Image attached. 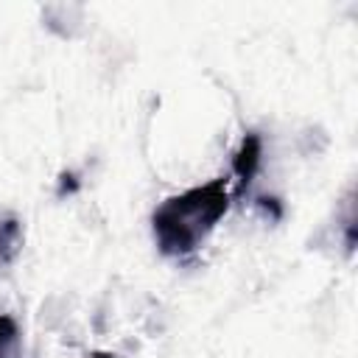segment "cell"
<instances>
[{
    "label": "cell",
    "mask_w": 358,
    "mask_h": 358,
    "mask_svg": "<svg viewBox=\"0 0 358 358\" xmlns=\"http://www.w3.org/2000/svg\"><path fill=\"white\" fill-rule=\"evenodd\" d=\"M232 204V179L215 176L204 185L168 196L151 213V232L165 257H190L210 238Z\"/></svg>",
    "instance_id": "obj_1"
},
{
    "label": "cell",
    "mask_w": 358,
    "mask_h": 358,
    "mask_svg": "<svg viewBox=\"0 0 358 358\" xmlns=\"http://www.w3.org/2000/svg\"><path fill=\"white\" fill-rule=\"evenodd\" d=\"M260 168V137L255 131H249L243 140H241V148L235 151L232 157V173L238 176V185H249L252 176L257 173Z\"/></svg>",
    "instance_id": "obj_2"
},
{
    "label": "cell",
    "mask_w": 358,
    "mask_h": 358,
    "mask_svg": "<svg viewBox=\"0 0 358 358\" xmlns=\"http://www.w3.org/2000/svg\"><path fill=\"white\" fill-rule=\"evenodd\" d=\"M0 358H22V336L8 313H0Z\"/></svg>",
    "instance_id": "obj_3"
},
{
    "label": "cell",
    "mask_w": 358,
    "mask_h": 358,
    "mask_svg": "<svg viewBox=\"0 0 358 358\" xmlns=\"http://www.w3.org/2000/svg\"><path fill=\"white\" fill-rule=\"evenodd\" d=\"M90 358H117V355H112V352H92Z\"/></svg>",
    "instance_id": "obj_4"
}]
</instances>
